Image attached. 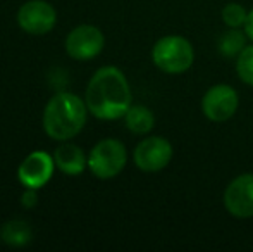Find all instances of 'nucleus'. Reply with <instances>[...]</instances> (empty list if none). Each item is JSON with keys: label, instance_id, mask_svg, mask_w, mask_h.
<instances>
[{"label": "nucleus", "instance_id": "1", "mask_svg": "<svg viewBox=\"0 0 253 252\" xmlns=\"http://www.w3.org/2000/svg\"><path fill=\"white\" fill-rule=\"evenodd\" d=\"M86 107L103 121L124 118L131 107V88L126 76L116 66H103L91 76L86 88Z\"/></svg>", "mask_w": 253, "mask_h": 252}, {"label": "nucleus", "instance_id": "2", "mask_svg": "<svg viewBox=\"0 0 253 252\" xmlns=\"http://www.w3.org/2000/svg\"><path fill=\"white\" fill-rule=\"evenodd\" d=\"M86 102L69 92H60L48 101L43 111V128L53 140L66 142L76 137L86 123Z\"/></svg>", "mask_w": 253, "mask_h": 252}, {"label": "nucleus", "instance_id": "3", "mask_svg": "<svg viewBox=\"0 0 253 252\" xmlns=\"http://www.w3.org/2000/svg\"><path fill=\"white\" fill-rule=\"evenodd\" d=\"M152 61L167 74H183L193 66L195 50L190 40L179 35L164 37L153 45Z\"/></svg>", "mask_w": 253, "mask_h": 252}, {"label": "nucleus", "instance_id": "4", "mask_svg": "<svg viewBox=\"0 0 253 252\" xmlns=\"http://www.w3.org/2000/svg\"><path fill=\"white\" fill-rule=\"evenodd\" d=\"M127 161L126 147L116 138L100 140L88 155V168L97 178L109 180L124 169Z\"/></svg>", "mask_w": 253, "mask_h": 252}, {"label": "nucleus", "instance_id": "5", "mask_svg": "<svg viewBox=\"0 0 253 252\" xmlns=\"http://www.w3.org/2000/svg\"><path fill=\"white\" fill-rule=\"evenodd\" d=\"M240 97L229 85H215L202 99V111L207 119L213 123H224L231 119L238 111Z\"/></svg>", "mask_w": 253, "mask_h": 252}, {"label": "nucleus", "instance_id": "6", "mask_svg": "<svg viewBox=\"0 0 253 252\" xmlns=\"http://www.w3.org/2000/svg\"><path fill=\"white\" fill-rule=\"evenodd\" d=\"M172 145L164 137H148L134 149V164L145 173H159L172 159Z\"/></svg>", "mask_w": 253, "mask_h": 252}, {"label": "nucleus", "instance_id": "7", "mask_svg": "<svg viewBox=\"0 0 253 252\" xmlns=\"http://www.w3.org/2000/svg\"><path fill=\"white\" fill-rule=\"evenodd\" d=\"M105 38L97 26L81 24L74 28L66 38V50L76 61H88L102 52Z\"/></svg>", "mask_w": 253, "mask_h": 252}, {"label": "nucleus", "instance_id": "8", "mask_svg": "<svg viewBox=\"0 0 253 252\" xmlns=\"http://www.w3.org/2000/svg\"><path fill=\"white\" fill-rule=\"evenodd\" d=\"M55 9L45 0H30L23 3L17 12V23L21 30L30 35H45L55 26Z\"/></svg>", "mask_w": 253, "mask_h": 252}, {"label": "nucleus", "instance_id": "9", "mask_svg": "<svg viewBox=\"0 0 253 252\" xmlns=\"http://www.w3.org/2000/svg\"><path fill=\"white\" fill-rule=\"evenodd\" d=\"M224 205L234 218H253V173H245L233 180L224 192Z\"/></svg>", "mask_w": 253, "mask_h": 252}, {"label": "nucleus", "instance_id": "10", "mask_svg": "<svg viewBox=\"0 0 253 252\" xmlns=\"http://www.w3.org/2000/svg\"><path fill=\"white\" fill-rule=\"evenodd\" d=\"M55 161L43 151H35L24 159L17 169V178L26 189H42L53 175Z\"/></svg>", "mask_w": 253, "mask_h": 252}, {"label": "nucleus", "instance_id": "11", "mask_svg": "<svg viewBox=\"0 0 253 252\" xmlns=\"http://www.w3.org/2000/svg\"><path fill=\"white\" fill-rule=\"evenodd\" d=\"M53 161L55 166L64 175L76 176L84 171V166L88 164L84 152L74 144H62L53 152Z\"/></svg>", "mask_w": 253, "mask_h": 252}, {"label": "nucleus", "instance_id": "12", "mask_svg": "<svg viewBox=\"0 0 253 252\" xmlns=\"http://www.w3.org/2000/svg\"><path fill=\"white\" fill-rule=\"evenodd\" d=\"M124 121H126V126L129 128V131L136 135H147L155 125V116L145 105H131L124 114Z\"/></svg>", "mask_w": 253, "mask_h": 252}, {"label": "nucleus", "instance_id": "13", "mask_svg": "<svg viewBox=\"0 0 253 252\" xmlns=\"http://www.w3.org/2000/svg\"><path fill=\"white\" fill-rule=\"evenodd\" d=\"M245 47H247V33L240 31V28H229V31H226L217 44L220 55L227 59L238 57Z\"/></svg>", "mask_w": 253, "mask_h": 252}, {"label": "nucleus", "instance_id": "14", "mask_svg": "<svg viewBox=\"0 0 253 252\" xmlns=\"http://www.w3.org/2000/svg\"><path fill=\"white\" fill-rule=\"evenodd\" d=\"M2 240L7 246L12 247H23L31 242V228L24 221H9L3 225L2 232H0Z\"/></svg>", "mask_w": 253, "mask_h": 252}, {"label": "nucleus", "instance_id": "15", "mask_svg": "<svg viewBox=\"0 0 253 252\" xmlns=\"http://www.w3.org/2000/svg\"><path fill=\"white\" fill-rule=\"evenodd\" d=\"M236 71L243 83L253 87V45H247L238 55Z\"/></svg>", "mask_w": 253, "mask_h": 252}, {"label": "nucleus", "instance_id": "16", "mask_svg": "<svg viewBox=\"0 0 253 252\" xmlns=\"http://www.w3.org/2000/svg\"><path fill=\"white\" fill-rule=\"evenodd\" d=\"M247 17H248V12H247V9L241 5V3L231 2L222 9V21H224V24H226V26H229V28L245 26V23H247Z\"/></svg>", "mask_w": 253, "mask_h": 252}, {"label": "nucleus", "instance_id": "17", "mask_svg": "<svg viewBox=\"0 0 253 252\" xmlns=\"http://www.w3.org/2000/svg\"><path fill=\"white\" fill-rule=\"evenodd\" d=\"M21 202H23L24 207H33V205L37 204V195H35V189H30V190H28L26 194L23 195Z\"/></svg>", "mask_w": 253, "mask_h": 252}, {"label": "nucleus", "instance_id": "18", "mask_svg": "<svg viewBox=\"0 0 253 252\" xmlns=\"http://www.w3.org/2000/svg\"><path fill=\"white\" fill-rule=\"evenodd\" d=\"M245 33H247L248 38H252L253 40V9L248 12L247 23H245Z\"/></svg>", "mask_w": 253, "mask_h": 252}]
</instances>
